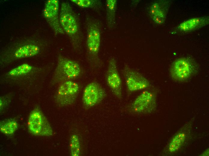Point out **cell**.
<instances>
[{
  "label": "cell",
  "instance_id": "obj_1",
  "mask_svg": "<svg viewBox=\"0 0 209 156\" xmlns=\"http://www.w3.org/2000/svg\"><path fill=\"white\" fill-rule=\"evenodd\" d=\"M82 70L76 62L59 56L52 80L54 84L62 83L68 80H73L81 75Z\"/></svg>",
  "mask_w": 209,
  "mask_h": 156
},
{
  "label": "cell",
  "instance_id": "obj_2",
  "mask_svg": "<svg viewBox=\"0 0 209 156\" xmlns=\"http://www.w3.org/2000/svg\"><path fill=\"white\" fill-rule=\"evenodd\" d=\"M59 20L64 32L72 39L77 38L79 32V24L76 15L70 4L64 1L59 10Z\"/></svg>",
  "mask_w": 209,
  "mask_h": 156
},
{
  "label": "cell",
  "instance_id": "obj_3",
  "mask_svg": "<svg viewBox=\"0 0 209 156\" xmlns=\"http://www.w3.org/2000/svg\"><path fill=\"white\" fill-rule=\"evenodd\" d=\"M28 127L30 132L35 135L49 136L53 134L50 125L38 108H35L30 113Z\"/></svg>",
  "mask_w": 209,
  "mask_h": 156
},
{
  "label": "cell",
  "instance_id": "obj_4",
  "mask_svg": "<svg viewBox=\"0 0 209 156\" xmlns=\"http://www.w3.org/2000/svg\"><path fill=\"white\" fill-rule=\"evenodd\" d=\"M80 86L73 80H68L61 83L56 95V100L61 106L73 104L75 101L80 90Z\"/></svg>",
  "mask_w": 209,
  "mask_h": 156
},
{
  "label": "cell",
  "instance_id": "obj_5",
  "mask_svg": "<svg viewBox=\"0 0 209 156\" xmlns=\"http://www.w3.org/2000/svg\"><path fill=\"white\" fill-rule=\"evenodd\" d=\"M106 92L98 82L92 81L85 88L82 96V103L86 108L95 106L100 103L105 98Z\"/></svg>",
  "mask_w": 209,
  "mask_h": 156
},
{
  "label": "cell",
  "instance_id": "obj_6",
  "mask_svg": "<svg viewBox=\"0 0 209 156\" xmlns=\"http://www.w3.org/2000/svg\"><path fill=\"white\" fill-rule=\"evenodd\" d=\"M127 90L130 93L143 90L150 85L148 80L139 72L127 65L122 70Z\"/></svg>",
  "mask_w": 209,
  "mask_h": 156
},
{
  "label": "cell",
  "instance_id": "obj_7",
  "mask_svg": "<svg viewBox=\"0 0 209 156\" xmlns=\"http://www.w3.org/2000/svg\"><path fill=\"white\" fill-rule=\"evenodd\" d=\"M156 98L151 92H143L135 99L129 106V110L135 114L150 112L155 108Z\"/></svg>",
  "mask_w": 209,
  "mask_h": 156
},
{
  "label": "cell",
  "instance_id": "obj_8",
  "mask_svg": "<svg viewBox=\"0 0 209 156\" xmlns=\"http://www.w3.org/2000/svg\"><path fill=\"white\" fill-rule=\"evenodd\" d=\"M59 3L58 0H48L45 3L43 15L56 34H63L64 32L59 20Z\"/></svg>",
  "mask_w": 209,
  "mask_h": 156
},
{
  "label": "cell",
  "instance_id": "obj_9",
  "mask_svg": "<svg viewBox=\"0 0 209 156\" xmlns=\"http://www.w3.org/2000/svg\"><path fill=\"white\" fill-rule=\"evenodd\" d=\"M105 80L108 86L113 94L118 98L122 97V82L118 71L116 61L113 57L108 62L105 74Z\"/></svg>",
  "mask_w": 209,
  "mask_h": 156
},
{
  "label": "cell",
  "instance_id": "obj_10",
  "mask_svg": "<svg viewBox=\"0 0 209 156\" xmlns=\"http://www.w3.org/2000/svg\"><path fill=\"white\" fill-rule=\"evenodd\" d=\"M101 44V34L98 25L89 21L87 27L86 46L89 56L92 59L98 56Z\"/></svg>",
  "mask_w": 209,
  "mask_h": 156
},
{
  "label": "cell",
  "instance_id": "obj_11",
  "mask_svg": "<svg viewBox=\"0 0 209 156\" xmlns=\"http://www.w3.org/2000/svg\"><path fill=\"white\" fill-rule=\"evenodd\" d=\"M193 65L191 61L186 58H181L175 60L170 69L172 77L174 80L182 81L186 80L191 75Z\"/></svg>",
  "mask_w": 209,
  "mask_h": 156
},
{
  "label": "cell",
  "instance_id": "obj_12",
  "mask_svg": "<svg viewBox=\"0 0 209 156\" xmlns=\"http://www.w3.org/2000/svg\"><path fill=\"white\" fill-rule=\"evenodd\" d=\"M170 4V1L165 0L156 1L152 4L149 14L155 23L161 25L164 22Z\"/></svg>",
  "mask_w": 209,
  "mask_h": 156
},
{
  "label": "cell",
  "instance_id": "obj_13",
  "mask_svg": "<svg viewBox=\"0 0 209 156\" xmlns=\"http://www.w3.org/2000/svg\"><path fill=\"white\" fill-rule=\"evenodd\" d=\"M209 20L208 16L192 18L180 23L177 28L182 32L190 31L207 25Z\"/></svg>",
  "mask_w": 209,
  "mask_h": 156
},
{
  "label": "cell",
  "instance_id": "obj_14",
  "mask_svg": "<svg viewBox=\"0 0 209 156\" xmlns=\"http://www.w3.org/2000/svg\"><path fill=\"white\" fill-rule=\"evenodd\" d=\"M40 50V48L36 45L26 44L18 48L15 52L14 56L18 59L32 57L37 55Z\"/></svg>",
  "mask_w": 209,
  "mask_h": 156
},
{
  "label": "cell",
  "instance_id": "obj_15",
  "mask_svg": "<svg viewBox=\"0 0 209 156\" xmlns=\"http://www.w3.org/2000/svg\"><path fill=\"white\" fill-rule=\"evenodd\" d=\"M17 128L18 124L13 119H7L0 122V131L6 135H10L13 134Z\"/></svg>",
  "mask_w": 209,
  "mask_h": 156
},
{
  "label": "cell",
  "instance_id": "obj_16",
  "mask_svg": "<svg viewBox=\"0 0 209 156\" xmlns=\"http://www.w3.org/2000/svg\"><path fill=\"white\" fill-rule=\"evenodd\" d=\"M117 4L116 0L106 1L107 19L108 25L110 28H112L114 23Z\"/></svg>",
  "mask_w": 209,
  "mask_h": 156
},
{
  "label": "cell",
  "instance_id": "obj_17",
  "mask_svg": "<svg viewBox=\"0 0 209 156\" xmlns=\"http://www.w3.org/2000/svg\"><path fill=\"white\" fill-rule=\"evenodd\" d=\"M186 135L183 132H180L172 138L168 146V150L171 152L178 150L184 142Z\"/></svg>",
  "mask_w": 209,
  "mask_h": 156
},
{
  "label": "cell",
  "instance_id": "obj_18",
  "mask_svg": "<svg viewBox=\"0 0 209 156\" xmlns=\"http://www.w3.org/2000/svg\"><path fill=\"white\" fill-rule=\"evenodd\" d=\"M70 154L72 156H78L80 152V142L78 136L73 134L70 139Z\"/></svg>",
  "mask_w": 209,
  "mask_h": 156
},
{
  "label": "cell",
  "instance_id": "obj_19",
  "mask_svg": "<svg viewBox=\"0 0 209 156\" xmlns=\"http://www.w3.org/2000/svg\"><path fill=\"white\" fill-rule=\"evenodd\" d=\"M32 66L27 63H24L11 70L8 73L11 76H16L28 74L31 71Z\"/></svg>",
  "mask_w": 209,
  "mask_h": 156
},
{
  "label": "cell",
  "instance_id": "obj_20",
  "mask_svg": "<svg viewBox=\"0 0 209 156\" xmlns=\"http://www.w3.org/2000/svg\"><path fill=\"white\" fill-rule=\"evenodd\" d=\"M71 1L79 7L84 8H95L100 5L99 2L94 0H71Z\"/></svg>",
  "mask_w": 209,
  "mask_h": 156
},
{
  "label": "cell",
  "instance_id": "obj_21",
  "mask_svg": "<svg viewBox=\"0 0 209 156\" xmlns=\"http://www.w3.org/2000/svg\"><path fill=\"white\" fill-rule=\"evenodd\" d=\"M208 150H207V152H205V153L204 152L203 155H207L208 154Z\"/></svg>",
  "mask_w": 209,
  "mask_h": 156
}]
</instances>
